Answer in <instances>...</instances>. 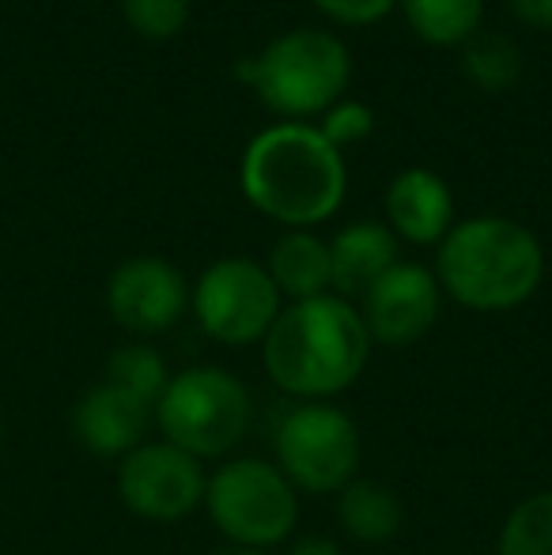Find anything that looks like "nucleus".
I'll list each match as a JSON object with an SVG mask.
<instances>
[{
  "label": "nucleus",
  "instance_id": "f257e3e1",
  "mask_svg": "<svg viewBox=\"0 0 552 555\" xmlns=\"http://www.w3.org/2000/svg\"><path fill=\"white\" fill-rule=\"evenodd\" d=\"M243 193L269 220L307 231L330 220L348 190L345 155L307 121H280L246 144Z\"/></svg>",
  "mask_w": 552,
  "mask_h": 555
},
{
  "label": "nucleus",
  "instance_id": "f03ea898",
  "mask_svg": "<svg viewBox=\"0 0 552 555\" xmlns=\"http://www.w3.org/2000/svg\"><path fill=\"white\" fill-rule=\"evenodd\" d=\"M261 344L269 378L303 401H322L348 389L371 356L368 325L341 295H318L284 307Z\"/></svg>",
  "mask_w": 552,
  "mask_h": 555
},
{
  "label": "nucleus",
  "instance_id": "7ed1b4c3",
  "mask_svg": "<svg viewBox=\"0 0 552 555\" xmlns=\"http://www.w3.org/2000/svg\"><path fill=\"white\" fill-rule=\"evenodd\" d=\"M545 254L530 227L508 216H473L439 242L435 280L454 302L480 314L515 310L538 292Z\"/></svg>",
  "mask_w": 552,
  "mask_h": 555
},
{
  "label": "nucleus",
  "instance_id": "20e7f679",
  "mask_svg": "<svg viewBox=\"0 0 552 555\" xmlns=\"http://www.w3.org/2000/svg\"><path fill=\"white\" fill-rule=\"evenodd\" d=\"M239 76L261 95L269 111L284 117L325 114L348 88L352 53L330 30H284L258 57L239 61Z\"/></svg>",
  "mask_w": 552,
  "mask_h": 555
},
{
  "label": "nucleus",
  "instance_id": "39448f33",
  "mask_svg": "<svg viewBox=\"0 0 552 555\" xmlns=\"http://www.w3.org/2000/svg\"><path fill=\"white\" fill-rule=\"evenodd\" d=\"M155 420L167 442L190 457H220L251 427V393L220 366H193L167 382Z\"/></svg>",
  "mask_w": 552,
  "mask_h": 555
},
{
  "label": "nucleus",
  "instance_id": "423d86ee",
  "mask_svg": "<svg viewBox=\"0 0 552 555\" xmlns=\"http://www.w3.org/2000/svg\"><path fill=\"white\" fill-rule=\"evenodd\" d=\"M208 518L239 548H273L295 529L299 499L273 461H228L205 483Z\"/></svg>",
  "mask_w": 552,
  "mask_h": 555
},
{
  "label": "nucleus",
  "instance_id": "0eeeda50",
  "mask_svg": "<svg viewBox=\"0 0 552 555\" xmlns=\"http://www.w3.org/2000/svg\"><path fill=\"white\" fill-rule=\"evenodd\" d=\"M360 465V431L337 404L307 401L277 427V468L292 488L330 495L352 483Z\"/></svg>",
  "mask_w": 552,
  "mask_h": 555
},
{
  "label": "nucleus",
  "instance_id": "6e6552de",
  "mask_svg": "<svg viewBox=\"0 0 552 555\" xmlns=\"http://www.w3.org/2000/svg\"><path fill=\"white\" fill-rule=\"evenodd\" d=\"M193 314L201 330L228 348L266 340L280 314V292L266 264L254 257H220L193 287Z\"/></svg>",
  "mask_w": 552,
  "mask_h": 555
},
{
  "label": "nucleus",
  "instance_id": "1a4fd4ad",
  "mask_svg": "<svg viewBox=\"0 0 552 555\" xmlns=\"http://www.w3.org/2000/svg\"><path fill=\"white\" fill-rule=\"evenodd\" d=\"M197 457L170 442H147L118 465V495L144 521H182L205 499Z\"/></svg>",
  "mask_w": 552,
  "mask_h": 555
},
{
  "label": "nucleus",
  "instance_id": "9d476101",
  "mask_svg": "<svg viewBox=\"0 0 552 555\" xmlns=\"http://www.w3.org/2000/svg\"><path fill=\"white\" fill-rule=\"evenodd\" d=\"M190 307L185 276L163 257H129L106 280V310L137 336L167 333Z\"/></svg>",
  "mask_w": 552,
  "mask_h": 555
},
{
  "label": "nucleus",
  "instance_id": "9b49d317",
  "mask_svg": "<svg viewBox=\"0 0 552 555\" xmlns=\"http://www.w3.org/2000/svg\"><path fill=\"white\" fill-rule=\"evenodd\" d=\"M439 280L432 269L416 261H398L390 272L375 280L363 295V325L371 333V344L386 348H406L435 325L439 318Z\"/></svg>",
  "mask_w": 552,
  "mask_h": 555
},
{
  "label": "nucleus",
  "instance_id": "f8f14e48",
  "mask_svg": "<svg viewBox=\"0 0 552 555\" xmlns=\"http://www.w3.org/2000/svg\"><path fill=\"white\" fill-rule=\"evenodd\" d=\"M147 420H152V409L144 401L111 382H99L76 401L73 439L95 457H126L144 439Z\"/></svg>",
  "mask_w": 552,
  "mask_h": 555
},
{
  "label": "nucleus",
  "instance_id": "ddd939ff",
  "mask_svg": "<svg viewBox=\"0 0 552 555\" xmlns=\"http://www.w3.org/2000/svg\"><path fill=\"white\" fill-rule=\"evenodd\" d=\"M386 216H390V231L398 238L435 246L454 227L450 223L454 220L450 185L427 167H406L401 175H394L390 190H386Z\"/></svg>",
  "mask_w": 552,
  "mask_h": 555
},
{
  "label": "nucleus",
  "instance_id": "4468645a",
  "mask_svg": "<svg viewBox=\"0 0 552 555\" xmlns=\"http://www.w3.org/2000/svg\"><path fill=\"white\" fill-rule=\"evenodd\" d=\"M394 264H398V234L386 223L375 220L348 223L330 242V276H333V292L341 299H348V295H360L363 299L368 287L383 272H390Z\"/></svg>",
  "mask_w": 552,
  "mask_h": 555
},
{
  "label": "nucleus",
  "instance_id": "2eb2a0df",
  "mask_svg": "<svg viewBox=\"0 0 552 555\" xmlns=\"http://www.w3.org/2000/svg\"><path fill=\"white\" fill-rule=\"evenodd\" d=\"M269 276L277 292L292 302L318 299L333 287L330 276V242H322L310 231H287L269 254Z\"/></svg>",
  "mask_w": 552,
  "mask_h": 555
},
{
  "label": "nucleus",
  "instance_id": "dca6fc26",
  "mask_svg": "<svg viewBox=\"0 0 552 555\" xmlns=\"http://www.w3.org/2000/svg\"><path fill=\"white\" fill-rule=\"evenodd\" d=\"M337 518L348 529V537L363 544H383L401 529V499L386 483L375 480H352L341 488Z\"/></svg>",
  "mask_w": 552,
  "mask_h": 555
},
{
  "label": "nucleus",
  "instance_id": "f3484780",
  "mask_svg": "<svg viewBox=\"0 0 552 555\" xmlns=\"http://www.w3.org/2000/svg\"><path fill=\"white\" fill-rule=\"evenodd\" d=\"M462 73L480 91H511L523 80V50L500 30H477L462 42Z\"/></svg>",
  "mask_w": 552,
  "mask_h": 555
},
{
  "label": "nucleus",
  "instance_id": "a211bd4d",
  "mask_svg": "<svg viewBox=\"0 0 552 555\" xmlns=\"http://www.w3.org/2000/svg\"><path fill=\"white\" fill-rule=\"evenodd\" d=\"M406 23L432 46H462L485 20V0H398Z\"/></svg>",
  "mask_w": 552,
  "mask_h": 555
},
{
  "label": "nucleus",
  "instance_id": "6ab92c4d",
  "mask_svg": "<svg viewBox=\"0 0 552 555\" xmlns=\"http://www.w3.org/2000/svg\"><path fill=\"white\" fill-rule=\"evenodd\" d=\"M106 382L126 389V393H133L137 401L147 404V409H155L163 389H167L170 374H167L163 356L152 348V344H126V348L114 351L111 363H106Z\"/></svg>",
  "mask_w": 552,
  "mask_h": 555
},
{
  "label": "nucleus",
  "instance_id": "aec40b11",
  "mask_svg": "<svg viewBox=\"0 0 552 555\" xmlns=\"http://www.w3.org/2000/svg\"><path fill=\"white\" fill-rule=\"evenodd\" d=\"M500 555H552V491L523 499L500 529Z\"/></svg>",
  "mask_w": 552,
  "mask_h": 555
},
{
  "label": "nucleus",
  "instance_id": "412c9836",
  "mask_svg": "<svg viewBox=\"0 0 552 555\" xmlns=\"http://www.w3.org/2000/svg\"><path fill=\"white\" fill-rule=\"evenodd\" d=\"M190 0H121V15L140 38L167 42L190 23Z\"/></svg>",
  "mask_w": 552,
  "mask_h": 555
},
{
  "label": "nucleus",
  "instance_id": "4be33fe9",
  "mask_svg": "<svg viewBox=\"0 0 552 555\" xmlns=\"http://www.w3.org/2000/svg\"><path fill=\"white\" fill-rule=\"evenodd\" d=\"M371 129H375V114H371V106L360 103V99H337V103L325 111L322 125H318V132H322L337 152L348 144L368 140Z\"/></svg>",
  "mask_w": 552,
  "mask_h": 555
},
{
  "label": "nucleus",
  "instance_id": "5701e85b",
  "mask_svg": "<svg viewBox=\"0 0 552 555\" xmlns=\"http://www.w3.org/2000/svg\"><path fill=\"white\" fill-rule=\"evenodd\" d=\"M322 15L337 23H348V27H368V23H378L383 15L394 12L398 0H310Z\"/></svg>",
  "mask_w": 552,
  "mask_h": 555
},
{
  "label": "nucleus",
  "instance_id": "b1692460",
  "mask_svg": "<svg viewBox=\"0 0 552 555\" xmlns=\"http://www.w3.org/2000/svg\"><path fill=\"white\" fill-rule=\"evenodd\" d=\"M511 12L534 30H552V0H511Z\"/></svg>",
  "mask_w": 552,
  "mask_h": 555
},
{
  "label": "nucleus",
  "instance_id": "393cba45",
  "mask_svg": "<svg viewBox=\"0 0 552 555\" xmlns=\"http://www.w3.org/2000/svg\"><path fill=\"white\" fill-rule=\"evenodd\" d=\"M287 555H345V552H341L330 537H307V541H299Z\"/></svg>",
  "mask_w": 552,
  "mask_h": 555
},
{
  "label": "nucleus",
  "instance_id": "a878e982",
  "mask_svg": "<svg viewBox=\"0 0 552 555\" xmlns=\"http://www.w3.org/2000/svg\"><path fill=\"white\" fill-rule=\"evenodd\" d=\"M208 555H269V552H261V548H239V544H228V548H216V552H208Z\"/></svg>",
  "mask_w": 552,
  "mask_h": 555
},
{
  "label": "nucleus",
  "instance_id": "bb28decb",
  "mask_svg": "<svg viewBox=\"0 0 552 555\" xmlns=\"http://www.w3.org/2000/svg\"><path fill=\"white\" fill-rule=\"evenodd\" d=\"M0 446H4V424H0Z\"/></svg>",
  "mask_w": 552,
  "mask_h": 555
}]
</instances>
